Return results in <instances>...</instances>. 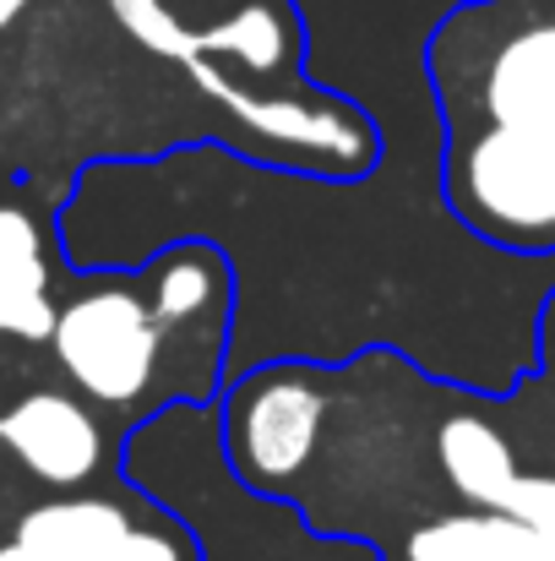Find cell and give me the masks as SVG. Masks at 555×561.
<instances>
[{"instance_id": "obj_2", "label": "cell", "mask_w": 555, "mask_h": 561, "mask_svg": "<svg viewBox=\"0 0 555 561\" xmlns=\"http://www.w3.org/2000/svg\"><path fill=\"white\" fill-rule=\"evenodd\" d=\"M49 344H55L66 376L82 381L88 398H99V403L142 398L159 371V317L126 289H99V295H82L77 306H66L55 317Z\"/></svg>"}, {"instance_id": "obj_10", "label": "cell", "mask_w": 555, "mask_h": 561, "mask_svg": "<svg viewBox=\"0 0 555 561\" xmlns=\"http://www.w3.org/2000/svg\"><path fill=\"white\" fill-rule=\"evenodd\" d=\"M507 513L523 518L540 535L545 557L555 561V474H523L518 491H512V502H507Z\"/></svg>"}, {"instance_id": "obj_5", "label": "cell", "mask_w": 555, "mask_h": 561, "mask_svg": "<svg viewBox=\"0 0 555 561\" xmlns=\"http://www.w3.org/2000/svg\"><path fill=\"white\" fill-rule=\"evenodd\" d=\"M126 535L131 518L115 502H49L16 524V540L0 546V561H115Z\"/></svg>"}, {"instance_id": "obj_3", "label": "cell", "mask_w": 555, "mask_h": 561, "mask_svg": "<svg viewBox=\"0 0 555 561\" xmlns=\"http://www.w3.org/2000/svg\"><path fill=\"white\" fill-rule=\"evenodd\" d=\"M322 392L305 381H262L234 414V453L256 480H289L311 463L322 436Z\"/></svg>"}, {"instance_id": "obj_6", "label": "cell", "mask_w": 555, "mask_h": 561, "mask_svg": "<svg viewBox=\"0 0 555 561\" xmlns=\"http://www.w3.org/2000/svg\"><path fill=\"white\" fill-rule=\"evenodd\" d=\"M55 306H49V267H44V240L27 213L0 207V333L11 339H49L55 333Z\"/></svg>"}, {"instance_id": "obj_13", "label": "cell", "mask_w": 555, "mask_h": 561, "mask_svg": "<svg viewBox=\"0 0 555 561\" xmlns=\"http://www.w3.org/2000/svg\"><path fill=\"white\" fill-rule=\"evenodd\" d=\"M551 344H555V317H551Z\"/></svg>"}, {"instance_id": "obj_4", "label": "cell", "mask_w": 555, "mask_h": 561, "mask_svg": "<svg viewBox=\"0 0 555 561\" xmlns=\"http://www.w3.org/2000/svg\"><path fill=\"white\" fill-rule=\"evenodd\" d=\"M0 442L27 463V474H38L49 485H82L99 469V453H104L88 409L60 398V392H33L16 409H5Z\"/></svg>"}, {"instance_id": "obj_8", "label": "cell", "mask_w": 555, "mask_h": 561, "mask_svg": "<svg viewBox=\"0 0 555 561\" xmlns=\"http://www.w3.org/2000/svg\"><path fill=\"white\" fill-rule=\"evenodd\" d=\"M408 561H551L540 535L512 513H458L414 529Z\"/></svg>"}, {"instance_id": "obj_7", "label": "cell", "mask_w": 555, "mask_h": 561, "mask_svg": "<svg viewBox=\"0 0 555 561\" xmlns=\"http://www.w3.org/2000/svg\"><path fill=\"white\" fill-rule=\"evenodd\" d=\"M436 453H441V469L452 480V491L469 502V507H485V513H507L523 469H518V453L507 447V436L474 414H458L441 425L436 436Z\"/></svg>"}, {"instance_id": "obj_1", "label": "cell", "mask_w": 555, "mask_h": 561, "mask_svg": "<svg viewBox=\"0 0 555 561\" xmlns=\"http://www.w3.org/2000/svg\"><path fill=\"white\" fill-rule=\"evenodd\" d=\"M452 213L507 245L555 251V0H485L430 44Z\"/></svg>"}, {"instance_id": "obj_9", "label": "cell", "mask_w": 555, "mask_h": 561, "mask_svg": "<svg viewBox=\"0 0 555 561\" xmlns=\"http://www.w3.org/2000/svg\"><path fill=\"white\" fill-rule=\"evenodd\" d=\"M218 300V273L201 256H181L164 278H159V322H190Z\"/></svg>"}, {"instance_id": "obj_11", "label": "cell", "mask_w": 555, "mask_h": 561, "mask_svg": "<svg viewBox=\"0 0 555 561\" xmlns=\"http://www.w3.org/2000/svg\"><path fill=\"white\" fill-rule=\"evenodd\" d=\"M115 561H185L181 546L170 540V535H159V529H137L131 524V535H126V546L115 551Z\"/></svg>"}, {"instance_id": "obj_12", "label": "cell", "mask_w": 555, "mask_h": 561, "mask_svg": "<svg viewBox=\"0 0 555 561\" xmlns=\"http://www.w3.org/2000/svg\"><path fill=\"white\" fill-rule=\"evenodd\" d=\"M22 5H27V0H0V27H5V22H11V16H16Z\"/></svg>"}]
</instances>
